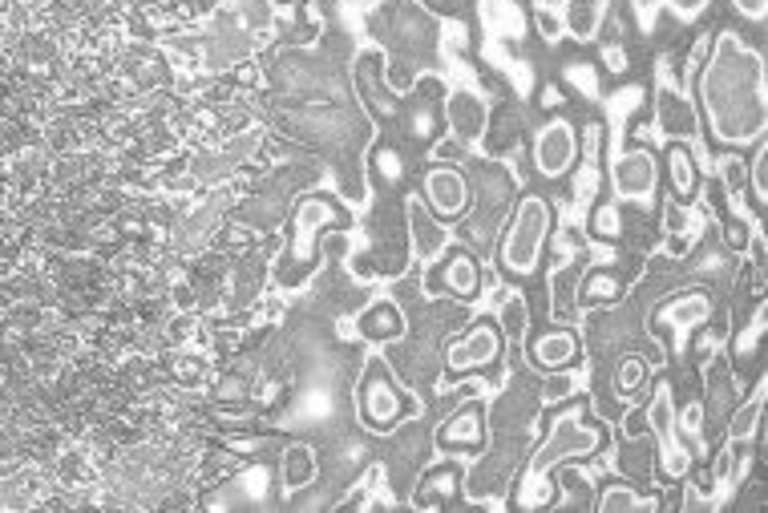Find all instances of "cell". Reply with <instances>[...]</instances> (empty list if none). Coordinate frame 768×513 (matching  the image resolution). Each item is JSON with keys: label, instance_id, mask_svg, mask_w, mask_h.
<instances>
[{"label": "cell", "instance_id": "7a4b0ae2", "mask_svg": "<svg viewBox=\"0 0 768 513\" xmlns=\"http://www.w3.org/2000/svg\"><path fill=\"white\" fill-rule=\"evenodd\" d=\"M546 231H550V207H546L542 198H534V194L522 198L518 211H514V219H510L506 243H502V263H506V271H518V275L534 271V263H538V255H542Z\"/></svg>", "mask_w": 768, "mask_h": 513}, {"label": "cell", "instance_id": "2e32d148", "mask_svg": "<svg viewBox=\"0 0 768 513\" xmlns=\"http://www.w3.org/2000/svg\"><path fill=\"white\" fill-rule=\"evenodd\" d=\"M482 21L494 37L522 41V9L510 5V0H482Z\"/></svg>", "mask_w": 768, "mask_h": 513}, {"label": "cell", "instance_id": "1f68e13d", "mask_svg": "<svg viewBox=\"0 0 768 513\" xmlns=\"http://www.w3.org/2000/svg\"><path fill=\"white\" fill-rule=\"evenodd\" d=\"M574 384H579L574 376H554V380H546V384H542V400H562V396H570V392H574Z\"/></svg>", "mask_w": 768, "mask_h": 513}, {"label": "cell", "instance_id": "9c48e42d", "mask_svg": "<svg viewBox=\"0 0 768 513\" xmlns=\"http://www.w3.org/2000/svg\"><path fill=\"white\" fill-rule=\"evenodd\" d=\"M574 150H579V142H574V126L570 122H550L542 134H538V142H534V158H538V170L546 174V178H558V174H566L570 170V162H574Z\"/></svg>", "mask_w": 768, "mask_h": 513}, {"label": "cell", "instance_id": "ac0fdd59", "mask_svg": "<svg viewBox=\"0 0 768 513\" xmlns=\"http://www.w3.org/2000/svg\"><path fill=\"white\" fill-rule=\"evenodd\" d=\"M482 417H477V408L469 404V408H461L457 417H449L445 425H441V433H437V441L441 445H482Z\"/></svg>", "mask_w": 768, "mask_h": 513}, {"label": "cell", "instance_id": "8d00e7d4", "mask_svg": "<svg viewBox=\"0 0 768 513\" xmlns=\"http://www.w3.org/2000/svg\"><path fill=\"white\" fill-rule=\"evenodd\" d=\"M558 101H562V89H558V85H546V89H542V106H558Z\"/></svg>", "mask_w": 768, "mask_h": 513}, {"label": "cell", "instance_id": "4316f807", "mask_svg": "<svg viewBox=\"0 0 768 513\" xmlns=\"http://www.w3.org/2000/svg\"><path fill=\"white\" fill-rule=\"evenodd\" d=\"M623 231V211L615 207V202H603V207L595 211V235L599 239H615Z\"/></svg>", "mask_w": 768, "mask_h": 513}, {"label": "cell", "instance_id": "8992f818", "mask_svg": "<svg viewBox=\"0 0 768 513\" xmlns=\"http://www.w3.org/2000/svg\"><path fill=\"white\" fill-rule=\"evenodd\" d=\"M445 118H449V130L461 146H473L477 138L486 134V122H490V110H486V101L482 93H477L473 85H457L445 101Z\"/></svg>", "mask_w": 768, "mask_h": 513}, {"label": "cell", "instance_id": "44dd1931", "mask_svg": "<svg viewBox=\"0 0 768 513\" xmlns=\"http://www.w3.org/2000/svg\"><path fill=\"white\" fill-rule=\"evenodd\" d=\"M498 320H502V332L510 336V344H514V352H518V344H522V336H526V299H522V295H506Z\"/></svg>", "mask_w": 768, "mask_h": 513}, {"label": "cell", "instance_id": "6da1fadb", "mask_svg": "<svg viewBox=\"0 0 768 513\" xmlns=\"http://www.w3.org/2000/svg\"><path fill=\"white\" fill-rule=\"evenodd\" d=\"M708 118L724 142H756L764 134V65L732 33L720 37L716 61L704 73Z\"/></svg>", "mask_w": 768, "mask_h": 513}, {"label": "cell", "instance_id": "7402d4cb", "mask_svg": "<svg viewBox=\"0 0 768 513\" xmlns=\"http://www.w3.org/2000/svg\"><path fill=\"white\" fill-rule=\"evenodd\" d=\"M445 283H449L457 295H473V291H477V267H473V259H469L465 251H457V255L449 259Z\"/></svg>", "mask_w": 768, "mask_h": 513}, {"label": "cell", "instance_id": "d6986e66", "mask_svg": "<svg viewBox=\"0 0 768 513\" xmlns=\"http://www.w3.org/2000/svg\"><path fill=\"white\" fill-rule=\"evenodd\" d=\"M760 417H764V388H756L736 413H732V425H728V441L732 445H740V441H748L752 433H760Z\"/></svg>", "mask_w": 768, "mask_h": 513}, {"label": "cell", "instance_id": "ffe728a7", "mask_svg": "<svg viewBox=\"0 0 768 513\" xmlns=\"http://www.w3.org/2000/svg\"><path fill=\"white\" fill-rule=\"evenodd\" d=\"M574 336L570 332H546L538 344H534V364H542V368H562V364H570V356H574Z\"/></svg>", "mask_w": 768, "mask_h": 513}, {"label": "cell", "instance_id": "277c9868", "mask_svg": "<svg viewBox=\"0 0 768 513\" xmlns=\"http://www.w3.org/2000/svg\"><path fill=\"white\" fill-rule=\"evenodd\" d=\"M647 425H651L655 437H659L663 469H667L671 477H684V473H688V449H684V441H680V433H676V408H671V388H667V384L655 392V400H651V408H647Z\"/></svg>", "mask_w": 768, "mask_h": 513}, {"label": "cell", "instance_id": "d4e9b609", "mask_svg": "<svg viewBox=\"0 0 768 513\" xmlns=\"http://www.w3.org/2000/svg\"><path fill=\"white\" fill-rule=\"evenodd\" d=\"M655 5H659V0H635V13H639V25H643V29H651ZM667 5L676 9L680 17H696V13H704V5H708V0H667Z\"/></svg>", "mask_w": 768, "mask_h": 513}, {"label": "cell", "instance_id": "e575fe53", "mask_svg": "<svg viewBox=\"0 0 768 513\" xmlns=\"http://www.w3.org/2000/svg\"><path fill=\"white\" fill-rule=\"evenodd\" d=\"M764 5H768V0H736V9H740L744 17H752V21L764 17Z\"/></svg>", "mask_w": 768, "mask_h": 513}, {"label": "cell", "instance_id": "52a82bcc", "mask_svg": "<svg viewBox=\"0 0 768 513\" xmlns=\"http://www.w3.org/2000/svg\"><path fill=\"white\" fill-rule=\"evenodd\" d=\"M405 408H409V400L389 376H380V372L364 376V421L372 429H393Z\"/></svg>", "mask_w": 768, "mask_h": 513}, {"label": "cell", "instance_id": "cb8c5ba5", "mask_svg": "<svg viewBox=\"0 0 768 513\" xmlns=\"http://www.w3.org/2000/svg\"><path fill=\"white\" fill-rule=\"evenodd\" d=\"M667 166H671V182H676V190H680V194H692V186H696V166H692V154H688L684 146H671Z\"/></svg>", "mask_w": 768, "mask_h": 513}, {"label": "cell", "instance_id": "484cf974", "mask_svg": "<svg viewBox=\"0 0 768 513\" xmlns=\"http://www.w3.org/2000/svg\"><path fill=\"white\" fill-rule=\"evenodd\" d=\"M579 287H583V283H579ZM579 295H583L587 303H611V299H619V279L607 275V271H595Z\"/></svg>", "mask_w": 768, "mask_h": 513}, {"label": "cell", "instance_id": "e0dca14e", "mask_svg": "<svg viewBox=\"0 0 768 513\" xmlns=\"http://www.w3.org/2000/svg\"><path fill=\"white\" fill-rule=\"evenodd\" d=\"M320 473V461L312 453V445H292L283 453V485L287 489H308Z\"/></svg>", "mask_w": 768, "mask_h": 513}, {"label": "cell", "instance_id": "5bb4252c", "mask_svg": "<svg viewBox=\"0 0 768 513\" xmlns=\"http://www.w3.org/2000/svg\"><path fill=\"white\" fill-rule=\"evenodd\" d=\"M603 17H607V0H562L566 33H574L579 41H591L599 33Z\"/></svg>", "mask_w": 768, "mask_h": 513}, {"label": "cell", "instance_id": "4dcf8cb0", "mask_svg": "<svg viewBox=\"0 0 768 513\" xmlns=\"http://www.w3.org/2000/svg\"><path fill=\"white\" fill-rule=\"evenodd\" d=\"M752 190H756V202L768 198V154H764V146L756 150V162H752Z\"/></svg>", "mask_w": 768, "mask_h": 513}, {"label": "cell", "instance_id": "f546056e", "mask_svg": "<svg viewBox=\"0 0 768 513\" xmlns=\"http://www.w3.org/2000/svg\"><path fill=\"white\" fill-rule=\"evenodd\" d=\"M538 33H542L550 45H554V41H562V33H566V21H562V13L542 5V9H538Z\"/></svg>", "mask_w": 768, "mask_h": 513}, {"label": "cell", "instance_id": "83f0119b", "mask_svg": "<svg viewBox=\"0 0 768 513\" xmlns=\"http://www.w3.org/2000/svg\"><path fill=\"white\" fill-rule=\"evenodd\" d=\"M566 85H574L579 93H587V97H599V77H595V69L591 65H566Z\"/></svg>", "mask_w": 768, "mask_h": 513}, {"label": "cell", "instance_id": "f1b7e54d", "mask_svg": "<svg viewBox=\"0 0 768 513\" xmlns=\"http://www.w3.org/2000/svg\"><path fill=\"white\" fill-rule=\"evenodd\" d=\"M595 186H599V170H595V162L587 158V166L579 170V178H574V202H579V207H591Z\"/></svg>", "mask_w": 768, "mask_h": 513}, {"label": "cell", "instance_id": "5b68a950", "mask_svg": "<svg viewBox=\"0 0 768 513\" xmlns=\"http://www.w3.org/2000/svg\"><path fill=\"white\" fill-rule=\"evenodd\" d=\"M655 126L663 138H680V142H700V118L692 110V101L684 97V89L676 85H659L655 93Z\"/></svg>", "mask_w": 768, "mask_h": 513}, {"label": "cell", "instance_id": "30bf717a", "mask_svg": "<svg viewBox=\"0 0 768 513\" xmlns=\"http://www.w3.org/2000/svg\"><path fill=\"white\" fill-rule=\"evenodd\" d=\"M425 194H429V207H433L437 215H445V219L465 215V207H469V182H465L453 166L429 170V174H425Z\"/></svg>", "mask_w": 768, "mask_h": 513}, {"label": "cell", "instance_id": "d590c367", "mask_svg": "<svg viewBox=\"0 0 768 513\" xmlns=\"http://www.w3.org/2000/svg\"><path fill=\"white\" fill-rule=\"evenodd\" d=\"M376 481H380V469H372V473H368V481H364V489H372ZM360 497H364V493H348V497H344V501H336V505H360Z\"/></svg>", "mask_w": 768, "mask_h": 513}, {"label": "cell", "instance_id": "7c38bea8", "mask_svg": "<svg viewBox=\"0 0 768 513\" xmlns=\"http://www.w3.org/2000/svg\"><path fill=\"white\" fill-rule=\"evenodd\" d=\"M405 215H409V235H413V251H417V259H421V263H433V259L445 251L449 231L421 207V198H409Z\"/></svg>", "mask_w": 768, "mask_h": 513}, {"label": "cell", "instance_id": "8fae6325", "mask_svg": "<svg viewBox=\"0 0 768 513\" xmlns=\"http://www.w3.org/2000/svg\"><path fill=\"white\" fill-rule=\"evenodd\" d=\"M498 352H502L498 332H494L490 324H477V328H469V336H465L461 344H453V348H449L445 364H449L453 372H465V368L494 364V360H498Z\"/></svg>", "mask_w": 768, "mask_h": 513}, {"label": "cell", "instance_id": "d6a6232c", "mask_svg": "<svg viewBox=\"0 0 768 513\" xmlns=\"http://www.w3.org/2000/svg\"><path fill=\"white\" fill-rule=\"evenodd\" d=\"M603 61H607L611 73H627V49H623V41L603 45Z\"/></svg>", "mask_w": 768, "mask_h": 513}, {"label": "cell", "instance_id": "ba28073f", "mask_svg": "<svg viewBox=\"0 0 768 513\" xmlns=\"http://www.w3.org/2000/svg\"><path fill=\"white\" fill-rule=\"evenodd\" d=\"M611 178H615V194L627 198V202H643L651 198L655 190V158L647 150H631V154H619L611 162Z\"/></svg>", "mask_w": 768, "mask_h": 513}, {"label": "cell", "instance_id": "603a6c76", "mask_svg": "<svg viewBox=\"0 0 768 513\" xmlns=\"http://www.w3.org/2000/svg\"><path fill=\"white\" fill-rule=\"evenodd\" d=\"M655 501L651 497H639V493H631L627 485H611L603 497H599V509L603 513H623V509H651Z\"/></svg>", "mask_w": 768, "mask_h": 513}, {"label": "cell", "instance_id": "836d02e7", "mask_svg": "<svg viewBox=\"0 0 768 513\" xmlns=\"http://www.w3.org/2000/svg\"><path fill=\"white\" fill-rule=\"evenodd\" d=\"M376 166H380L384 178H393V182L401 178V154H397V150H380V154H376Z\"/></svg>", "mask_w": 768, "mask_h": 513}, {"label": "cell", "instance_id": "3957f363", "mask_svg": "<svg viewBox=\"0 0 768 513\" xmlns=\"http://www.w3.org/2000/svg\"><path fill=\"white\" fill-rule=\"evenodd\" d=\"M595 445H599V437H595V429H587V425L579 421V413L558 417L554 429H550V437H546L542 449L534 453V461H530V469H526V481L538 485L550 469H558V465L570 461V457H587Z\"/></svg>", "mask_w": 768, "mask_h": 513}, {"label": "cell", "instance_id": "9a60e30c", "mask_svg": "<svg viewBox=\"0 0 768 513\" xmlns=\"http://www.w3.org/2000/svg\"><path fill=\"white\" fill-rule=\"evenodd\" d=\"M712 316V299L708 295H700V291H692V295H680L671 307H663V320L671 324V332L676 336H684L688 328H696V324H704Z\"/></svg>", "mask_w": 768, "mask_h": 513}, {"label": "cell", "instance_id": "4fadbf2b", "mask_svg": "<svg viewBox=\"0 0 768 513\" xmlns=\"http://www.w3.org/2000/svg\"><path fill=\"white\" fill-rule=\"evenodd\" d=\"M360 336L364 340H376V344H397L401 336H405V312L397 303H389V299H380V303H372L368 312L360 316Z\"/></svg>", "mask_w": 768, "mask_h": 513}]
</instances>
